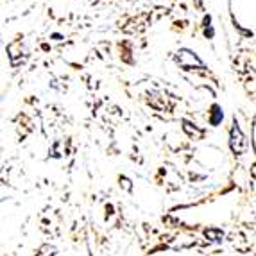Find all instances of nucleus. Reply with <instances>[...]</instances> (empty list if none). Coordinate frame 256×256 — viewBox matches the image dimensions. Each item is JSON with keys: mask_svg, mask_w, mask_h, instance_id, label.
<instances>
[{"mask_svg": "<svg viewBox=\"0 0 256 256\" xmlns=\"http://www.w3.org/2000/svg\"><path fill=\"white\" fill-rule=\"evenodd\" d=\"M206 236H212V238H215V240H218V238H222V233L220 231H206Z\"/></svg>", "mask_w": 256, "mask_h": 256, "instance_id": "7ed1b4c3", "label": "nucleus"}, {"mask_svg": "<svg viewBox=\"0 0 256 256\" xmlns=\"http://www.w3.org/2000/svg\"><path fill=\"white\" fill-rule=\"evenodd\" d=\"M47 252H56V249L50 248V246H43V248L40 249V254L38 256H54V254H47Z\"/></svg>", "mask_w": 256, "mask_h": 256, "instance_id": "f03ea898", "label": "nucleus"}, {"mask_svg": "<svg viewBox=\"0 0 256 256\" xmlns=\"http://www.w3.org/2000/svg\"><path fill=\"white\" fill-rule=\"evenodd\" d=\"M231 149L236 154H242L246 150V140H244V134L238 128L231 129Z\"/></svg>", "mask_w": 256, "mask_h": 256, "instance_id": "f257e3e1", "label": "nucleus"}]
</instances>
